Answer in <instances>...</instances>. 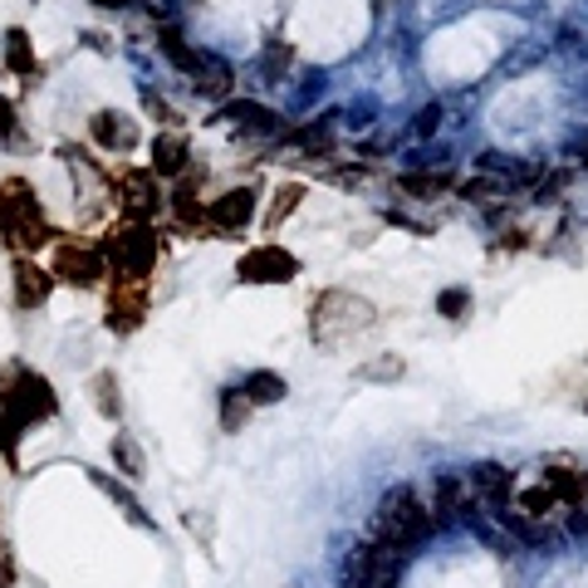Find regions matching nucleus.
Wrapping results in <instances>:
<instances>
[{"label": "nucleus", "mask_w": 588, "mask_h": 588, "mask_svg": "<svg viewBox=\"0 0 588 588\" xmlns=\"http://www.w3.org/2000/svg\"><path fill=\"white\" fill-rule=\"evenodd\" d=\"M220 118L236 123L240 133H280V113H270L265 103H250V99H236L220 109Z\"/></svg>", "instance_id": "20"}, {"label": "nucleus", "mask_w": 588, "mask_h": 588, "mask_svg": "<svg viewBox=\"0 0 588 588\" xmlns=\"http://www.w3.org/2000/svg\"><path fill=\"white\" fill-rule=\"evenodd\" d=\"M403 564L407 554L393 544H359L343 559V588H397L403 584Z\"/></svg>", "instance_id": "6"}, {"label": "nucleus", "mask_w": 588, "mask_h": 588, "mask_svg": "<svg viewBox=\"0 0 588 588\" xmlns=\"http://www.w3.org/2000/svg\"><path fill=\"white\" fill-rule=\"evenodd\" d=\"M0 230H5V240L20 250V256H30V250L49 246V220L39 212V196L30 192V182H5L0 186Z\"/></svg>", "instance_id": "4"}, {"label": "nucleus", "mask_w": 588, "mask_h": 588, "mask_svg": "<svg viewBox=\"0 0 588 588\" xmlns=\"http://www.w3.org/2000/svg\"><path fill=\"white\" fill-rule=\"evenodd\" d=\"M93 480H99V486H103V490H109V496H113V500H118V506H123V510H128V514H133V520H138V524H147V514H143V506H138V500H133V496H128V490H123V486H118V480H109V476H93Z\"/></svg>", "instance_id": "32"}, {"label": "nucleus", "mask_w": 588, "mask_h": 588, "mask_svg": "<svg viewBox=\"0 0 588 588\" xmlns=\"http://www.w3.org/2000/svg\"><path fill=\"white\" fill-rule=\"evenodd\" d=\"M260 65H265L270 74H285V65H290V49H285V45H270L265 55H260Z\"/></svg>", "instance_id": "38"}, {"label": "nucleus", "mask_w": 588, "mask_h": 588, "mask_svg": "<svg viewBox=\"0 0 588 588\" xmlns=\"http://www.w3.org/2000/svg\"><path fill=\"white\" fill-rule=\"evenodd\" d=\"M250 220H256V192H250V186H236V192L216 196V202L206 206V230H212V236H240Z\"/></svg>", "instance_id": "14"}, {"label": "nucleus", "mask_w": 588, "mask_h": 588, "mask_svg": "<svg viewBox=\"0 0 588 588\" xmlns=\"http://www.w3.org/2000/svg\"><path fill=\"white\" fill-rule=\"evenodd\" d=\"M0 59H5L10 74H20V79H30V74H39V59L35 49H30V35L25 30H5V45H0Z\"/></svg>", "instance_id": "22"}, {"label": "nucleus", "mask_w": 588, "mask_h": 588, "mask_svg": "<svg viewBox=\"0 0 588 588\" xmlns=\"http://www.w3.org/2000/svg\"><path fill=\"white\" fill-rule=\"evenodd\" d=\"M441 123V103H427L422 113H417V138H427V133H437Z\"/></svg>", "instance_id": "37"}, {"label": "nucleus", "mask_w": 588, "mask_h": 588, "mask_svg": "<svg viewBox=\"0 0 588 588\" xmlns=\"http://www.w3.org/2000/svg\"><path fill=\"white\" fill-rule=\"evenodd\" d=\"M49 290H55V270H39L30 256L15 260V304L20 309H39V304L49 299Z\"/></svg>", "instance_id": "16"}, {"label": "nucleus", "mask_w": 588, "mask_h": 588, "mask_svg": "<svg viewBox=\"0 0 588 588\" xmlns=\"http://www.w3.org/2000/svg\"><path fill=\"white\" fill-rule=\"evenodd\" d=\"M0 138L20 143V118H15V103H10V99H0Z\"/></svg>", "instance_id": "34"}, {"label": "nucleus", "mask_w": 588, "mask_h": 588, "mask_svg": "<svg viewBox=\"0 0 588 588\" xmlns=\"http://www.w3.org/2000/svg\"><path fill=\"white\" fill-rule=\"evenodd\" d=\"M544 486L559 496L564 520H569L574 534H588V471L574 466V461H544Z\"/></svg>", "instance_id": "7"}, {"label": "nucleus", "mask_w": 588, "mask_h": 588, "mask_svg": "<svg viewBox=\"0 0 588 588\" xmlns=\"http://www.w3.org/2000/svg\"><path fill=\"white\" fill-rule=\"evenodd\" d=\"M143 103H147V113H152L157 123H177V113H172V103L162 99V93H152V89H143Z\"/></svg>", "instance_id": "35"}, {"label": "nucleus", "mask_w": 588, "mask_h": 588, "mask_svg": "<svg viewBox=\"0 0 588 588\" xmlns=\"http://www.w3.org/2000/svg\"><path fill=\"white\" fill-rule=\"evenodd\" d=\"M89 133H93V143H99L103 152H133V147H138V123H133L128 113H118V109L93 113Z\"/></svg>", "instance_id": "15"}, {"label": "nucleus", "mask_w": 588, "mask_h": 588, "mask_svg": "<svg viewBox=\"0 0 588 588\" xmlns=\"http://www.w3.org/2000/svg\"><path fill=\"white\" fill-rule=\"evenodd\" d=\"M93 5H103V10H128V5H138V0H93Z\"/></svg>", "instance_id": "40"}, {"label": "nucleus", "mask_w": 588, "mask_h": 588, "mask_svg": "<svg viewBox=\"0 0 588 588\" xmlns=\"http://www.w3.org/2000/svg\"><path fill=\"white\" fill-rule=\"evenodd\" d=\"M118 206H123V216H128V220L157 216L162 192H157V172H152V167H128V172H118Z\"/></svg>", "instance_id": "13"}, {"label": "nucleus", "mask_w": 588, "mask_h": 588, "mask_svg": "<svg viewBox=\"0 0 588 588\" xmlns=\"http://www.w3.org/2000/svg\"><path fill=\"white\" fill-rule=\"evenodd\" d=\"M113 466L123 471V476H143V451H138V441H133L128 432H118L113 437Z\"/></svg>", "instance_id": "30"}, {"label": "nucleus", "mask_w": 588, "mask_h": 588, "mask_svg": "<svg viewBox=\"0 0 588 588\" xmlns=\"http://www.w3.org/2000/svg\"><path fill=\"white\" fill-rule=\"evenodd\" d=\"M186 162H192V147H186L182 133H162V138H152V172L157 177H186Z\"/></svg>", "instance_id": "19"}, {"label": "nucleus", "mask_w": 588, "mask_h": 588, "mask_svg": "<svg viewBox=\"0 0 588 588\" xmlns=\"http://www.w3.org/2000/svg\"><path fill=\"white\" fill-rule=\"evenodd\" d=\"M157 49H162V55L172 59V65L182 69V74H186V79H202V74H206V65H212V59H216V55H206V49L186 45V39L177 35L172 25H162V30H157Z\"/></svg>", "instance_id": "17"}, {"label": "nucleus", "mask_w": 588, "mask_h": 588, "mask_svg": "<svg viewBox=\"0 0 588 588\" xmlns=\"http://www.w3.org/2000/svg\"><path fill=\"white\" fill-rule=\"evenodd\" d=\"M432 530H437V514L412 486L387 490V496L377 500V510H373V540L393 544V550H403V554H412Z\"/></svg>", "instance_id": "2"}, {"label": "nucleus", "mask_w": 588, "mask_h": 588, "mask_svg": "<svg viewBox=\"0 0 588 588\" xmlns=\"http://www.w3.org/2000/svg\"><path fill=\"white\" fill-rule=\"evenodd\" d=\"M147 319V280L138 275H113V294H109V329L113 333H133Z\"/></svg>", "instance_id": "10"}, {"label": "nucleus", "mask_w": 588, "mask_h": 588, "mask_svg": "<svg viewBox=\"0 0 588 588\" xmlns=\"http://www.w3.org/2000/svg\"><path fill=\"white\" fill-rule=\"evenodd\" d=\"M437 314L441 319H461V314H471V290H441L437 294Z\"/></svg>", "instance_id": "31"}, {"label": "nucleus", "mask_w": 588, "mask_h": 588, "mask_svg": "<svg viewBox=\"0 0 588 588\" xmlns=\"http://www.w3.org/2000/svg\"><path fill=\"white\" fill-rule=\"evenodd\" d=\"M250 412H256V403H250L240 387H226V393H220V432H240V427L250 422Z\"/></svg>", "instance_id": "27"}, {"label": "nucleus", "mask_w": 588, "mask_h": 588, "mask_svg": "<svg viewBox=\"0 0 588 588\" xmlns=\"http://www.w3.org/2000/svg\"><path fill=\"white\" fill-rule=\"evenodd\" d=\"M0 588H15V564L5 554V530H0Z\"/></svg>", "instance_id": "39"}, {"label": "nucleus", "mask_w": 588, "mask_h": 588, "mask_svg": "<svg viewBox=\"0 0 588 588\" xmlns=\"http://www.w3.org/2000/svg\"><path fill=\"white\" fill-rule=\"evenodd\" d=\"M93 407H99L109 422H118L123 412V397H118V373H99L93 377Z\"/></svg>", "instance_id": "28"}, {"label": "nucleus", "mask_w": 588, "mask_h": 588, "mask_svg": "<svg viewBox=\"0 0 588 588\" xmlns=\"http://www.w3.org/2000/svg\"><path fill=\"white\" fill-rule=\"evenodd\" d=\"M240 393L250 397L256 407H270V403H285V393H290V383L280 373H270V368H256V373L240 383Z\"/></svg>", "instance_id": "23"}, {"label": "nucleus", "mask_w": 588, "mask_h": 588, "mask_svg": "<svg viewBox=\"0 0 588 588\" xmlns=\"http://www.w3.org/2000/svg\"><path fill=\"white\" fill-rule=\"evenodd\" d=\"M466 480H471V496H476V506L490 510V514H500L514 500V471L500 466V461H476V466L466 471Z\"/></svg>", "instance_id": "11"}, {"label": "nucleus", "mask_w": 588, "mask_h": 588, "mask_svg": "<svg viewBox=\"0 0 588 588\" xmlns=\"http://www.w3.org/2000/svg\"><path fill=\"white\" fill-rule=\"evenodd\" d=\"M451 186V172H403L397 177V192L417 196V202H432V196H441Z\"/></svg>", "instance_id": "24"}, {"label": "nucleus", "mask_w": 588, "mask_h": 588, "mask_svg": "<svg viewBox=\"0 0 588 588\" xmlns=\"http://www.w3.org/2000/svg\"><path fill=\"white\" fill-rule=\"evenodd\" d=\"M55 412H59V397L49 387V377H39L25 363H10L0 373V456H5V466H20V437H25V427L49 422Z\"/></svg>", "instance_id": "1"}, {"label": "nucleus", "mask_w": 588, "mask_h": 588, "mask_svg": "<svg viewBox=\"0 0 588 588\" xmlns=\"http://www.w3.org/2000/svg\"><path fill=\"white\" fill-rule=\"evenodd\" d=\"M329 147H333V133H329V123H299V128H290L285 133V143H280V152L290 157H329Z\"/></svg>", "instance_id": "18"}, {"label": "nucleus", "mask_w": 588, "mask_h": 588, "mask_svg": "<svg viewBox=\"0 0 588 588\" xmlns=\"http://www.w3.org/2000/svg\"><path fill=\"white\" fill-rule=\"evenodd\" d=\"M363 377H403V359H377V363H368Z\"/></svg>", "instance_id": "36"}, {"label": "nucleus", "mask_w": 588, "mask_h": 588, "mask_svg": "<svg viewBox=\"0 0 588 588\" xmlns=\"http://www.w3.org/2000/svg\"><path fill=\"white\" fill-rule=\"evenodd\" d=\"M480 172H506V162H500V152H486V162H480ZM510 177H544L540 167H520V162H510Z\"/></svg>", "instance_id": "33"}, {"label": "nucleus", "mask_w": 588, "mask_h": 588, "mask_svg": "<svg viewBox=\"0 0 588 588\" xmlns=\"http://www.w3.org/2000/svg\"><path fill=\"white\" fill-rule=\"evenodd\" d=\"M299 202H304V186L299 182L275 186V196H270V206H265V230H270V236H275V226H285L290 212H299Z\"/></svg>", "instance_id": "25"}, {"label": "nucleus", "mask_w": 588, "mask_h": 588, "mask_svg": "<svg viewBox=\"0 0 588 588\" xmlns=\"http://www.w3.org/2000/svg\"><path fill=\"white\" fill-rule=\"evenodd\" d=\"M461 196H466L471 206H486V212H500V206L510 202V182H500V177L480 172V177H471V182H461Z\"/></svg>", "instance_id": "21"}, {"label": "nucleus", "mask_w": 588, "mask_h": 588, "mask_svg": "<svg viewBox=\"0 0 588 588\" xmlns=\"http://www.w3.org/2000/svg\"><path fill=\"white\" fill-rule=\"evenodd\" d=\"M55 280H65L74 290H93L103 275H109V260H103L99 246H79V240H65V246L55 250Z\"/></svg>", "instance_id": "9"}, {"label": "nucleus", "mask_w": 588, "mask_h": 588, "mask_svg": "<svg viewBox=\"0 0 588 588\" xmlns=\"http://www.w3.org/2000/svg\"><path fill=\"white\" fill-rule=\"evenodd\" d=\"M476 510L480 506H476V496H471L466 471H441V476L432 480V514H437V524L471 520Z\"/></svg>", "instance_id": "12"}, {"label": "nucleus", "mask_w": 588, "mask_h": 588, "mask_svg": "<svg viewBox=\"0 0 588 588\" xmlns=\"http://www.w3.org/2000/svg\"><path fill=\"white\" fill-rule=\"evenodd\" d=\"M294 275H299V260H294L285 246H275V240L246 250V256H240V265H236L240 285H290Z\"/></svg>", "instance_id": "8"}, {"label": "nucleus", "mask_w": 588, "mask_h": 588, "mask_svg": "<svg viewBox=\"0 0 588 588\" xmlns=\"http://www.w3.org/2000/svg\"><path fill=\"white\" fill-rule=\"evenodd\" d=\"M192 83H196V93H202V99H226V93L236 89V79H230V69L220 65V59H212L202 79H192Z\"/></svg>", "instance_id": "29"}, {"label": "nucleus", "mask_w": 588, "mask_h": 588, "mask_svg": "<svg viewBox=\"0 0 588 588\" xmlns=\"http://www.w3.org/2000/svg\"><path fill=\"white\" fill-rule=\"evenodd\" d=\"M172 216H177V226H186V230H206V206L196 202V186L192 182H182L172 192Z\"/></svg>", "instance_id": "26"}, {"label": "nucleus", "mask_w": 588, "mask_h": 588, "mask_svg": "<svg viewBox=\"0 0 588 588\" xmlns=\"http://www.w3.org/2000/svg\"><path fill=\"white\" fill-rule=\"evenodd\" d=\"M103 260H109V275H138L147 280L157 265V230L147 220H123V226H109L99 240Z\"/></svg>", "instance_id": "5"}, {"label": "nucleus", "mask_w": 588, "mask_h": 588, "mask_svg": "<svg viewBox=\"0 0 588 588\" xmlns=\"http://www.w3.org/2000/svg\"><path fill=\"white\" fill-rule=\"evenodd\" d=\"M377 309L363 299V294H349V290H324L319 299L309 304V339L333 349V343L353 339V333L373 329Z\"/></svg>", "instance_id": "3"}]
</instances>
